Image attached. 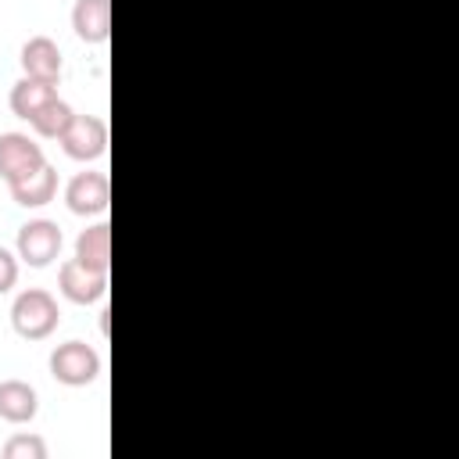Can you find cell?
<instances>
[{"label":"cell","instance_id":"1","mask_svg":"<svg viewBox=\"0 0 459 459\" xmlns=\"http://www.w3.org/2000/svg\"><path fill=\"white\" fill-rule=\"evenodd\" d=\"M61 323L57 298L43 287H29L11 301V326L22 341H47Z\"/></svg>","mask_w":459,"mask_h":459},{"label":"cell","instance_id":"2","mask_svg":"<svg viewBox=\"0 0 459 459\" xmlns=\"http://www.w3.org/2000/svg\"><path fill=\"white\" fill-rule=\"evenodd\" d=\"M47 366H50V377L57 384H65V387H86V384H93L100 377V355L86 341H65V344H57L50 351Z\"/></svg>","mask_w":459,"mask_h":459},{"label":"cell","instance_id":"3","mask_svg":"<svg viewBox=\"0 0 459 459\" xmlns=\"http://www.w3.org/2000/svg\"><path fill=\"white\" fill-rule=\"evenodd\" d=\"M65 247V233L54 219H29L25 226H18L14 237V255L18 262L32 265V269H47Z\"/></svg>","mask_w":459,"mask_h":459},{"label":"cell","instance_id":"4","mask_svg":"<svg viewBox=\"0 0 459 459\" xmlns=\"http://www.w3.org/2000/svg\"><path fill=\"white\" fill-rule=\"evenodd\" d=\"M61 151L72 161H97L108 151V122L100 115H79L68 122V129L61 133Z\"/></svg>","mask_w":459,"mask_h":459},{"label":"cell","instance_id":"5","mask_svg":"<svg viewBox=\"0 0 459 459\" xmlns=\"http://www.w3.org/2000/svg\"><path fill=\"white\" fill-rule=\"evenodd\" d=\"M57 290H61L72 305H93V301H100V298L108 294V273L90 269V265H82L79 258H68V262H61V269H57Z\"/></svg>","mask_w":459,"mask_h":459},{"label":"cell","instance_id":"6","mask_svg":"<svg viewBox=\"0 0 459 459\" xmlns=\"http://www.w3.org/2000/svg\"><path fill=\"white\" fill-rule=\"evenodd\" d=\"M65 204L72 215H104L111 204V183L104 172H75L65 186Z\"/></svg>","mask_w":459,"mask_h":459},{"label":"cell","instance_id":"7","mask_svg":"<svg viewBox=\"0 0 459 459\" xmlns=\"http://www.w3.org/2000/svg\"><path fill=\"white\" fill-rule=\"evenodd\" d=\"M43 161H47L43 147L29 133H0V176H4V183L29 176Z\"/></svg>","mask_w":459,"mask_h":459},{"label":"cell","instance_id":"8","mask_svg":"<svg viewBox=\"0 0 459 459\" xmlns=\"http://www.w3.org/2000/svg\"><path fill=\"white\" fill-rule=\"evenodd\" d=\"M18 65H22V75L29 79H43V82H57L61 79V47L50 39V36H29L18 50Z\"/></svg>","mask_w":459,"mask_h":459},{"label":"cell","instance_id":"9","mask_svg":"<svg viewBox=\"0 0 459 459\" xmlns=\"http://www.w3.org/2000/svg\"><path fill=\"white\" fill-rule=\"evenodd\" d=\"M36 412H39V394L29 380H18V377L0 380V420L22 427V423H32Z\"/></svg>","mask_w":459,"mask_h":459},{"label":"cell","instance_id":"10","mask_svg":"<svg viewBox=\"0 0 459 459\" xmlns=\"http://www.w3.org/2000/svg\"><path fill=\"white\" fill-rule=\"evenodd\" d=\"M7 190H11L14 204H22V208H43V204H50L54 194H57V169H54L50 161H43V165L32 169L29 176L7 183Z\"/></svg>","mask_w":459,"mask_h":459},{"label":"cell","instance_id":"11","mask_svg":"<svg viewBox=\"0 0 459 459\" xmlns=\"http://www.w3.org/2000/svg\"><path fill=\"white\" fill-rule=\"evenodd\" d=\"M72 29L82 43H108L111 39V0H75Z\"/></svg>","mask_w":459,"mask_h":459},{"label":"cell","instance_id":"12","mask_svg":"<svg viewBox=\"0 0 459 459\" xmlns=\"http://www.w3.org/2000/svg\"><path fill=\"white\" fill-rule=\"evenodd\" d=\"M75 258L90 269L108 273L111 269V226L108 222H93L75 237Z\"/></svg>","mask_w":459,"mask_h":459},{"label":"cell","instance_id":"13","mask_svg":"<svg viewBox=\"0 0 459 459\" xmlns=\"http://www.w3.org/2000/svg\"><path fill=\"white\" fill-rule=\"evenodd\" d=\"M50 97H57V82H43V79H29V75H22V79L11 86L7 104H11V111H14L18 118L29 122Z\"/></svg>","mask_w":459,"mask_h":459},{"label":"cell","instance_id":"14","mask_svg":"<svg viewBox=\"0 0 459 459\" xmlns=\"http://www.w3.org/2000/svg\"><path fill=\"white\" fill-rule=\"evenodd\" d=\"M75 118V111H72V104L68 100H61V97H50L32 118H29V126H32V133L36 136H43V140H61V133L68 129V122Z\"/></svg>","mask_w":459,"mask_h":459},{"label":"cell","instance_id":"15","mask_svg":"<svg viewBox=\"0 0 459 459\" xmlns=\"http://www.w3.org/2000/svg\"><path fill=\"white\" fill-rule=\"evenodd\" d=\"M4 459H47V441L39 434H11L4 445Z\"/></svg>","mask_w":459,"mask_h":459},{"label":"cell","instance_id":"16","mask_svg":"<svg viewBox=\"0 0 459 459\" xmlns=\"http://www.w3.org/2000/svg\"><path fill=\"white\" fill-rule=\"evenodd\" d=\"M18 255L14 251H7V247H0V294H7L14 283H18Z\"/></svg>","mask_w":459,"mask_h":459}]
</instances>
